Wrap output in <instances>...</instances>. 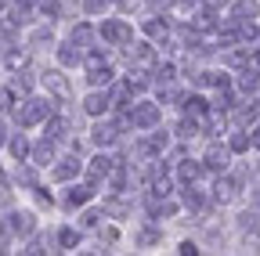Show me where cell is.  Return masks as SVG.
<instances>
[{
    "label": "cell",
    "mask_w": 260,
    "mask_h": 256,
    "mask_svg": "<svg viewBox=\"0 0 260 256\" xmlns=\"http://www.w3.org/2000/svg\"><path fill=\"white\" fill-rule=\"evenodd\" d=\"M51 112H54L51 98H25V101L15 108V119H18V126H37V123H44Z\"/></svg>",
    "instance_id": "obj_1"
},
{
    "label": "cell",
    "mask_w": 260,
    "mask_h": 256,
    "mask_svg": "<svg viewBox=\"0 0 260 256\" xmlns=\"http://www.w3.org/2000/svg\"><path fill=\"white\" fill-rule=\"evenodd\" d=\"M0 231H4V235H18V238H25V235L37 231V216H32L29 209H11L4 220H0Z\"/></svg>",
    "instance_id": "obj_2"
},
{
    "label": "cell",
    "mask_w": 260,
    "mask_h": 256,
    "mask_svg": "<svg viewBox=\"0 0 260 256\" xmlns=\"http://www.w3.org/2000/svg\"><path fill=\"white\" fill-rule=\"evenodd\" d=\"M159 105H152V101H138V105H130V112H126V119H130V126L134 130H152V126L159 123Z\"/></svg>",
    "instance_id": "obj_3"
},
{
    "label": "cell",
    "mask_w": 260,
    "mask_h": 256,
    "mask_svg": "<svg viewBox=\"0 0 260 256\" xmlns=\"http://www.w3.org/2000/svg\"><path fill=\"white\" fill-rule=\"evenodd\" d=\"M102 36H105V44H112V47H126L130 40H134V29H130L123 18H105V22H102Z\"/></svg>",
    "instance_id": "obj_4"
},
{
    "label": "cell",
    "mask_w": 260,
    "mask_h": 256,
    "mask_svg": "<svg viewBox=\"0 0 260 256\" xmlns=\"http://www.w3.org/2000/svg\"><path fill=\"white\" fill-rule=\"evenodd\" d=\"M112 166H116L112 155H94L90 163H87V170H83V173H87V184H90V188H102L105 177L112 173Z\"/></svg>",
    "instance_id": "obj_5"
},
{
    "label": "cell",
    "mask_w": 260,
    "mask_h": 256,
    "mask_svg": "<svg viewBox=\"0 0 260 256\" xmlns=\"http://www.w3.org/2000/svg\"><path fill=\"white\" fill-rule=\"evenodd\" d=\"M228 166H232V152L210 144L206 155H203V170H210V173H228Z\"/></svg>",
    "instance_id": "obj_6"
},
{
    "label": "cell",
    "mask_w": 260,
    "mask_h": 256,
    "mask_svg": "<svg viewBox=\"0 0 260 256\" xmlns=\"http://www.w3.org/2000/svg\"><path fill=\"white\" fill-rule=\"evenodd\" d=\"M90 141H94L98 148H112V144L119 141V123H94Z\"/></svg>",
    "instance_id": "obj_7"
},
{
    "label": "cell",
    "mask_w": 260,
    "mask_h": 256,
    "mask_svg": "<svg viewBox=\"0 0 260 256\" xmlns=\"http://www.w3.org/2000/svg\"><path fill=\"white\" fill-rule=\"evenodd\" d=\"M126 61H130V65H134V69H145V65H152V61H155V51H152V44H134V47H130L126 51Z\"/></svg>",
    "instance_id": "obj_8"
},
{
    "label": "cell",
    "mask_w": 260,
    "mask_h": 256,
    "mask_svg": "<svg viewBox=\"0 0 260 256\" xmlns=\"http://www.w3.org/2000/svg\"><path fill=\"white\" fill-rule=\"evenodd\" d=\"M235 195H239V180L224 173V177L213 184V202H220V206H224V202H232Z\"/></svg>",
    "instance_id": "obj_9"
},
{
    "label": "cell",
    "mask_w": 260,
    "mask_h": 256,
    "mask_svg": "<svg viewBox=\"0 0 260 256\" xmlns=\"http://www.w3.org/2000/svg\"><path fill=\"white\" fill-rule=\"evenodd\" d=\"M44 134H47L51 141H65V137H69V119L51 112V116L44 119Z\"/></svg>",
    "instance_id": "obj_10"
},
{
    "label": "cell",
    "mask_w": 260,
    "mask_h": 256,
    "mask_svg": "<svg viewBox=\"0 0 260 256\" xmlns=\"http://www.w3.org/2000/svg\"><path fill=\"white\" fill-rule=\"evenodd\" d=\"M32 22V0H22V4H18V0H15V4L8 8V25H29Z\"/></svg>",
    "instance_id": "obj_11"
},
{
    "label": "cell",
    "mask_w": 260,
    "mask_h": 256,
    "mask_svg": "<svg viewBox=\"0 0 260 256\" xmlns=\"http://www.w3.org/2000/svg\"><path fill=\"white\" fill-rule=\"evenodd\" d=\"M235 90L242 94V98H246V94H256V90H260V69H249V65H246V69L239 72V80H235Z\"/></svg>",
    "instance_id": "obj_12"
},
{
    "label": "cell",
    "mask_w": 260,
    "mask_h": 256,
    "mask_svg": "<svg viewBox=\"0 0 260 256\" xmlns=\"http://www.w3.org/2000/svg\"><path fill=\"white\" fill-rule=\"evenodd\" d=\"M29 163H37V166H51L54 163V141L44 137L37 148H29Z\"/></svg>",
    "instance_id": "obj_13"
},
{
    "label": "cell",
    "mask_w": 260,
    "mask_h": 256,
    "mask_svg": "<svg viewBox=\"0 0 260 256\" xmlns=\"http://www.w3.org/2000/svg\"><path fill=\"white\" fill-rule=\"evenodd\" d=\"M90 195H94L90 184H69V188H65V206H87Z\"/></svg>",
    "instance_id": "obj_14"
},
{
    "label": "cell",
    "mask_w": 260,
    "mask_h": 256,
    "mask_svg": "<svg viewBox=\"0 0 260 256\" xmlns=\"http://www.w3.org/2000/svg\"><path fill=\"white\" fill-rule=\"evenodd\" d=\"M83 108H87V116H102L105 108H109V98H105V90L102 87H94L87 98H83Z\"/></svg>",
    "instance_id": "obj_15"
},
{
    "label": "cell",
    "mask_w": 260,
    "mask_h": 256,
    "mask_svg": "<svg viewBox=\"0 0 260 256\" xmlns=\"http://www.w3.org/2000/svg\"><path fill=\"white\" fill-rule=\"evenodd\" d=\"M44 87H47L51 94H58V98H69V80H65L58 69H54V72H44Z\"/></svg>",
    "instance_id": "obj_16"
},
{
    "label": "cell",
    "mask_w": 260,
    "mask_h": 256,
    "mask_svg": "<svg viewBox=\"0 0 260 256\" xmlns=\"http://www.w3.org/2000/svg\"><path fill=\"white\" fill-rule=\"evenodd\" d=\"M80 61H83V51H80L76 44H61V47H58V65L73 69V65H80Z\"/></svg>",
    "instance_id": "obj_17"
},
{
    "label": "cell",
    "mask_w": 260,
    "mask_h": 256,
    "mask_svg": "<svg viewBox=\"0 0 260 256\" xmlns=\"http://www.w3.org/2000/svg\"><path fill=\"white\" fill-rule=\"evenodd\" d=\"M4 144H8V152H11L15 163H25V159H29V141H25V134H15V137L4 141Z\"/></svg>",
    "instance_id": "obj_18"
},
{
    "label": "cell",
    "mask_w": 260,
    "mask_h": 256,
    "mask_svg": "<svg viewBox=\"0 0 260 256\" xmlns=\"http://www.w3.org/2000/svg\"><path fill=\"white\" fill-rule=\"evenodd\" d=\"M76 173H80V159H61L51 177H54V180H73Z\"/></svg>",
    "instance_id": "obj_19"
},
{
    "label": "cell",
    "mask_w": 260,
    "mask_h": 256,
    "mask_svg": "<svg viewBox=\"0 0 260 256\" xmlns=\"http://www.w3.org/2000/svg\"><path fill=\"white\" fill-rule=\"evenodd\" d=\"M242 108H235V119L239 123H253V119H260V101H239Z\"/></svg>",
    "instance_id": "obj_20"
},
{
    "label": "cell",
    "mask_w": 260,
    "mask_h": 256,
    "mask_svg": "<svg viewBox=\"0 0 260 256\" xmlns=\"http://www.w3.org/2000/svg\"><path fill=\"white\" fill-rule=\"evenodd\" d=\"M181 202H184L188 209H203V191L191 188V184H184V188H181Z\"/></svg>",
    "instance_id": "obj_21"
},
{
    "label": "cell",
    "mask_w": 260,
    "mask_h": 256,
    "mask_svg": "<svg viewBox=\"0 0 260 256\" xmlns=\"http://www.w3.org/2000/svg\"><path fill=\"white\" fill-rule=\"evenodd\" d=\"M76 245H80L76 228H58V249H76Z\"/></svg>",
    "instance_id": "obj_22"
},
{
    "label": "cell",
    "mask_w": 260,
    "mask_h": 256,
    "mask_svg": "<svg viewBox=\"0 0 260 256\" xmlns=\"http://www.w3.org/2000/svg\"><path fill=\"white\" fill-rule=\"evenodd\" d=\"M73 44H80L83 51H90V44H94V29H90V25H76V29H73Z\"/></svg>",
    "instance_id": "obj_23"
},
{
    "label": "cell",
    "mask_w": 260,
    "mask_h": 256,
    "mask_svg": "<svg viewBox=\"0 0 260 256\" xmlns=\"http://www.w3.org/2000/svg\"><path fill=\"white\" fill-rule=\"evenodd\" d=\"M123 83L130 87V94H134V90H145V87H148V72H141V69H130V76H126Z\"/></svg>",
    "instance_id": "obj_24"
},
{
    "label": "cell",
    "mask_w": 260,
    "mask_h": 256,
    "mask_svg": "<svg viewBox=\"0 0 260 256\" xmlns=\"http://www.w3.org/2000/svg\"><path fill=\"white\" fill-rule=\"evenodd\" d=\"M228 152H249V134H242V130H235L232 137H228Z\"/></svg>",
    "instance_id": "obj_25"
},
{
    "label": "cell",
    "mask_w": 260,
    "mask_h": 256,
    "mask_svg": "<svg viewBox=\"0 0 260 256\" xmlns=\"http://www.w3.org/2000/svg\"><path fill=\"white\" fill-rule=\"evenodd\" d=\"M32 11H40V15H47V18H58V15H61L58 0H32Z\"/></svg>",
    "instance_id": "obj_26"
},
{
    "label": "cell",
    "mask_w": 260,
    "mask_h": 256,
    "mask_svg": "<svg viewBox=\"0 0 260 256\" xmlns=\"http://www.w3.org/2000/svg\"><path fill=\"white\" fill-rule=\"evenodd\" d=\"M145 33L148 36H167L170 33V22L167 18H152V22H145Z\"/></svg>",
    "instance_id": "obj_27"
},
{
    "label": "cell",
    "mask_w": 260,
    "mask_h": 256,
    "mask_svg": "<svg viewBox=\"0 0 260 256\" xmlns=\"http://www.w3.org/2000/svg\"><path fill=\"white\" fill-rule=\"evenodd\" d=\"M181 180H195V177H199L203 173V163H191V159H188V163H181Z\"/></svg>",
    "instance_id": "obj_28"
},
{
    "label": "cell",
    "mask_w": 260,
    "mask_h": 256,
    "mask_svg": "<svg viewBox=\"0 0 260 256\" xmlns=\"http://www.w3.org/2000/svg\"><path fill=\"white\" fill-rule=\"evenodd\" d=\"M162 238V231H155V228H145V231H138V245H155Z\"/></svg>",
    "instance_id": "obj_29"
},
{
    "label": "cell",
    "mask_w": 260,
    "mask_h": 256,
    "mask_svg": "<svg viewBox=\"0 0 260 256\" xmlns=\"http://www.w3.org/2000/svg\"><path fill=\"white\" fill-rule=\"evenodd\" d=\"M29 44H32V47H44V44L51 47V44H54V36H51V29H37V33H32V40H29Z\"/></svg>",
    "instance_id": "obj_30"
},
{
    "label": "cell",
    "mask_w": 260,
    "mask_h": 256,
    "mask_svg": "<svg viewBox=\"0 0 260 256\" xmlns=\"http://www.w3.org/2000/svg\"><path fill=\"white\" fill-rule=\"evenodd\" d=\"M105 8H109V0H83V11L87 15H102Z\"/></svg>",
    "instance_id": "obj_31"
},
{
    "label": "cell",
    "mask_w": 260,
    "mask_h": 256,
    "mask_svg": "<svg viewBox=\"0 0 260 256\" xmlns=\"http://www.w3.org/2000/svg\"><path fill=\"white\" fill-rule=\"evenodd\" d=\"M11 90H25V94H29V90H32V80H29V72H18V76H15V83H11Z\"/></svg>",
    "instance_id": "obj_32"
},
{
    "label": "cell",
    "mask_w": 260,
    "mask_h": 256,
    "mask_svg": "<svg viewBox=\"0 0 260 256\" xmlns=\"http://www.w3.org/2000/svg\"><path fill=\"white\" fill-rule=\"evenodd\" d=\"M155 80H159V83H170V80H174V65H159V69H155Z\"/></svg>",
    "instance_id": "obj_33"
},
{
    "label": "cell",
    "mask_w": 260,
    "mask_h": 256,
    "mask_svg": "<svg viewBox=\"0 0 260 256\" xmlns=\"http://www.w3.org/2000/svg\"><path fill=\"white\" fill-rule=\"evenodd\" d=\"M15 180H18V184H29V188H32V184H37V173H32V170H18V173H15Z\"/></svg>",
    "instance_id": "obj_34"
},
{
    "label": "cell",
    "mask_w": 260,
    "mask_h": 256,
    "mask_svg": "<svg viewBox=\"0 0 260 256\" xmlns=\"http://www.w3.org/2000/svg\"><path fill=\"white\" fill-rule=\"evenodd\" d=\"M239 228H242V231H246V228L253 231V228H256V213H242V216H239Z\"/></svg>",
    "instance_id": "obj_35"
},
{
    "label": "cell",
    "mask_w": 260,
    "mask_h": 256,
    "mask_svg": "<svg viewBox=\"0 0 260 256\" xmlns=\"http://www.w3.org/2000/svg\"><path fill=\"white\" fill-rule=\"evenodd\" d=\"M199 4H203V8H206V11L213 15V11H220V8H228V0H199Z\"/></svg>",
    "instance_id": "obj_36"
},
{
    "label": "cell",
    "mask_w": 260,
    "mask_h": 256,
    "mask_svg": "<svg viewBox=\"0 0 260 256\" xmlns=\"http://www.w3.org/2000/svg\"><path fill=\"white\" fill-rule=\"evenodd\" d=\"M37 202H40V206H54V195H51V191H44V188H37Z\"/></svg>",
    "instance_id": "obj_37"
},
{
    "label": "cell",
    "mask_w": 260,
    "mask_h": 256,
    "mask_svg": "<svg viewBox=\"0 0 260 256\" xmlns=\"http://www.w3.org/2000/svg\"><path fill=\"white\" fill-rule=\"evenodd\" d=\"M249 144L260 148V119H253V130H249Z\"/></svg>",
    "instance_id": "obj_38"
},
{
    "label": "cell",
    "mask_w": 260,
    "mask_h": 256,
    "mask_svg": "<svg viewBox=\"0 0 260 256\" xmlns=\"http://www.w3.org/2000/svg\"><path fill=\"white\" fill-rule=\"evenodd\" d=\"M98 220H102V216H98L94 209H87V213H83V228H98Z\"/></svg>",
    "instance_id": "obj_39"
},
{
    "label": "cell",
    "mask_w": 260,
    "mask_h": 256,
    "mask_svg": "<svg viewBox=\"0 0 260 256\" xmlns=\"http://www.w3.org/2000/svg\"><path fill=\"white\" fill-rule=\"evenodd\" d=\"M105 209H109V213H112V216H123V213H126V206H123V202H109V206H105Z\"/></svg>",
    "instance_id": "obj_40"
},
{
    "label": "cell",
    "mask_w": 260,
    "mask_h": 256,
    "mask_svg": "<svg viewBox=\"0 0 260 256\" xmlns=\"http://www.w3.org/2000/svg\"><path fill=\"white\" fill-rule=\"evenodd\" d=\"M170 4H174V0H148L152 11H162V8H170Z\"/></svg>",
    "instance_id": "obj_41"
},
{
    "label": "cell",
    "mask_w": 260,
    "mask_h": 256,
    "mask_svg": "<svg viewBox=\"0 0 260 256\" xmlns=\"http://www.w3.org/2000/svg\"><path fill=\"white\" fill-rule=\"evenodd\" d=\"M181 252H184V256H195V252H199V245H195V242H181Z\"/></svg>",
    "instance_id": "obj_42"
},
{
    "label": "cell",
    "mask_w": 260,
    "mask_h": 256,
    "mask_svg": "<svg viewBox=\"0 0 260 256\" xmlns=\"http://www.w3.org/2000/svg\"><path fill=\"white\" fill-rule=\"evenodd\" d=\"M4 141H8V126H4V123H0V144H4Z\"/></svg>",
    "instance_id": "obj_43"
},
{
    "label": "cell",
    "mask_w": 260,
    "mask_h": 256,
    "mask_svg": "<svg viewBox=\"0 0 260 256\" xmlns=\"http://www.w3.org/2000/svg\"><path fill=\"white\" fill-rule=\"evenodd\" d=\"M256 206H260V191H256Z\"/></svg>",
    "instance_id": "obj_44"
}]
</instances>
